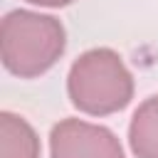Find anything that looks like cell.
I'll return each mask as SVG.
<instances>
[{"instance_id":"cell-1","label":"cell","mask_w":158,"mask_h":158,"mask_svg":"<svg viewBox=\"0 0 158 158\" xmlns=\"http://www.w3.org/2000/svg\"><path fill=\"white\" fill-rule=\"evenodd\" d=\"M67 32L52 15L32 10H12L2 17L0 54L10 74L20 79H35L52 69L64 54Z\"/></svg>"},{"instance_id":"cell-2","label":"cell","mask_w":158,"mask_h":158,"mask_svg":"<svg viewBox=\"0 0 158 158\" xmlns=\"http://www.w3.org/2000/svg\"><path fill=\"white\" fill-rule=\"evenodd\" d=\"M67 94L81 114L109 116L131 104L133 77L114 49L96 47L84 52L72 64Z\"/></svg>"},{"instance_id":"cell-3","label":"cell","mask_w":158,"mask_h":158,"mask_svg":"<svg viewBox=\"0 0 158 158\" xmlns=\"http://www.w3.org/2000/svg\"><path fill=\"white\" fill-rule=\"evenodd\" d=\"M49 158H126L121 141L106 126L64 118L52 126Z\"/></svg>"},{"instance_id":"cell-4","label":"cell","mask_w":158,"mask_h":158,"mask_svg":"<svg viewBox=\"0 0 158 158\" xmlns=\"http://www.w3.org/2000/svg\"><path fill=\"white\" fill-rule=\"evenodd\" d=\"M0 158H40L35 128L17 114H0Z\"/></svg>"},{"instance_id":"cell-5","label":"cell","mask_w":158,"mask_h":158,"mask_svg":"<svg viewBox=\"0 0 158 158\" xmlns=\"http://www.w3.org/2000/svg\"><path fill=\"white\" fill-rule=\"evenodd\" d=\"M128 146L136 158H158V94L133 111L128 123Z\"/></svg>"},{"instance_id":"cell-6","label":"cell","mask_w":158,"mask_h":158,"mask_svg":"<svg viewBox=\"0 0 158 158\" xmlns=\"http://www.w3.org/2000/svg\"><path fill=\"white\" fill-rule=\"evenodd\" d=\"M32 5H40V7H64V5H72L74 0H27Z\"/></svg>"}]
</instances>
